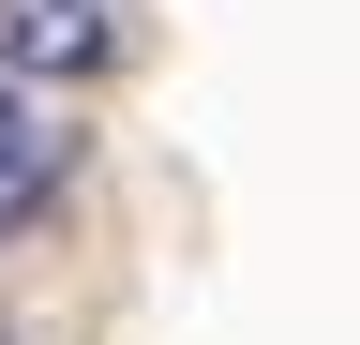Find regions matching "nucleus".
I'll return each mask as SVG.
<instances>
[{
  "label": "nucleus",
  "instance_id": "2",
  "mask_svg": "<svg viewBox=\"0 0 360 345\" xmlns=\"http://www.w3.org/2000/svg\"><path fill=\"white\" fill-rule=\"evenodd\" d=\"M60 181H75V120H60V105H45V91H30V75H0V240H15V226H30V210H45V195H60Z\"/></svg>",
  "mask_w": 360,
  "mask_h": 345
},
{
  "label": "nucleus",
  "instance_id": "1",
  "mask_svg": "<svg viewBox=\"0 0 360 345\" xmlns=\"http://www.w3.org/2000/svg\"><path fill=\"white\" fill-rule=\"evenodd\" d=\"M120 60V0H0V75L30 91H90Z\"/></svg>",
  "mask_w": 360,
  "mask_h": 345
}]
</instances>
